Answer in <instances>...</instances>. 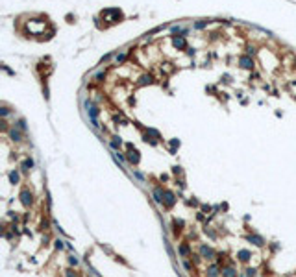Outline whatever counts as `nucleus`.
<instances>
[{"mask_svg":"<svg viewBox=\"0 0 296 277\" xmlns=\"http://www.w3.org/2000/svg\"><path fill=\"white\" fill-rule=\"evenodd\" d=\"M21 196H22V203H24V205H30V203H32V194H30V192L24 190Z\"/></svg>","mask_w":296,"mask_h":277,"instance_id":"nucleus-1","label":"nucleus"},{"mask_svg":"<svg viewBox=\"0 0 296 277\" xmlns=\"http://www.w3.org/2000/svg\"><path fill=\"white\" fill-rule=\"evenodd\" d=\"M128 159H130V161H131V163H139V153H137L135 150H133V152H130V155H128Z\"/></svg>","mask_w":296,"mask_h":277,"instance_id":"nucleus-2","label":"nucleus"},{"mask_svg":"<svg viewBox=\"0 0 296 277\" xmlns=\"http://www.w3.org/2000/svg\"><path fill=\"white\" fill-rule=\"evenodd\" d=\"M165 205H167V207L174 205V196H172L170 192H167V200H165Z\"/></svg>","mask_w":296,"mask_h":277,"instance_id":"nucleus-3","label":"nucleus"},{"mask_svg":"<svg viewBox=\"0 0 296 277\" xmlns=\"http://www.w3.org/2000/svg\"><path fill=\"white\" fill-rule=\"evenodd\" d=\"M32 166H34V161H32V159H26V161L22 163V170H30Z\"/></svg>","mask_w":296,"mask_h":277,"instance_id":"nucleus-4","label":"nucleus"},{"mask_svg":"<svg viewBox=\"0 0 296 277\" xmlns=\"http://www.w3.org/2000/svg\"><path fill=\"white\" fill-rule=\"evenodd\" d=\"M9 179H11V183H17V181H19V174H17V172H11V174H9Z\"/></svg>","mask_w":296,"mask_h":277,"instance_id":"nucleus-5","label":"nucleus"},{"mask_svg":"<svg viewBox=\"0 0 296 277\" xmlns=\"http://www.w3.org/2000/svg\"><path fill=\"white\" fill-rule=\"evenodd\" d=\"M207 272H209V277H217V266H209V270H207Z\"/></svg>","mask_w":296,"mask_h":277,"instance_id":"nucleus-6","label":"nucleus"},{"mask_svg":"<svg viewBox=\"0 0 296 277\" xmlns=\"http://www.w3.org/2000/svg\"><path fill=\"white\" fill-rule=\"evenodd\" d=\"M239 257H241V260H248V259H250V253H248V251H241Z\"/></svg>","mask_w":296,"mask_h":277,"instance_id":"nucleus-7","label":"nucleus"},{"mask_svg":"<svg viewBox=\"0 0 296 277\" xmlns=\"http://www.w3.org/2000/svg\"><path fill=\"white\" fill-rule=\"evenodd\" d=\"M250 240H254V244H256V246H263V240H261L259 237H254V238L250 237Z\"/></svg>","mask_w":296,"mask_h":277,"instance_id":"nucleus-8","label":"nucleus"},{"mask_svg":"<svg viewBox=\"0 0 296 277\" xmlns=\"http://www.w3.org/2000/svg\"><path fill=\"white\" fill-rule=\"evenodd\" d=\"M224 275H226V277H235V272H233L231 268H228V270L224 272Z\"/></svg>","mask_w":296,"mask_h":277,"instance_id":"nucleus-9","label":"nucleus"},{"mask_svg":"<svg viewBox=\"0 0 296 277\" xmlns=\"http://www.w3.org/2000/svg\"><path fill=\"white\" fill-rule=\"evenodd\" d=\"M56 247H57V250H61V247H63V240H56Z\"/></svg>","mask_w":296,"mask_h":277,"instance_id":"nucleus-10","label":"nucleus"},{"mask_svg":"<svg viewBox=\"0 0 296 277\" xmlns=\"http://www.w3.org/2000/svg\"><path fill=\"white\" fill-rule=\"evenodd\" d=\"M246 273H248V277H254L256 275V270H246Z\"/></svg>","mask_w":296,"mask_h":277,"instance_id":"nucleus-11","label":"nucleus"}]
</instances>
